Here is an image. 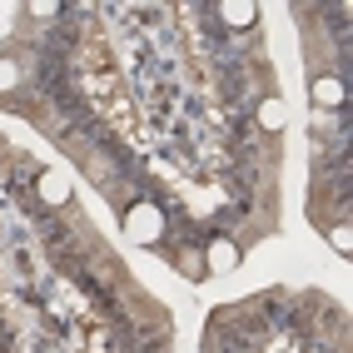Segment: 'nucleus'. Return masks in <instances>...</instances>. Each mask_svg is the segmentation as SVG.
<instances>
[{
  "instance_id": "f257e3e1",
  "label": "nucleus",
  "mask_w": 353,
  "mask_h": 353,
  "mask_svg": "<svg viewBox=\"0 0 353 353\" xmlns=\"http://www.w3.org/2000/svg\"><path fill=\"white\" fill-rule=\"evenodd\" d=\"M125 234H134L139 244H154L164 239V214H159V204L154 199H139L125 209Z\"/></svg>"
},
{
  "instance_id": "f03ea898",
  "label": "nucleus",
  "mask_w": 353,
  "mask_h": 353,
  "mask_svg": "<svg viewBox=\"0 0 353 353\" xmlns=\"http://www.w3.org/2000/svg\"><path fill=\"white\" fill-rule=\"evenodd\" d=\"M219 20L234 26V30H249L259 20V6H254V0H229V6H219Z\"/></svg>"
},
{
  "instance_id": "7ed1b4c3",
  "label": "nucleus",
  "mask_w": 353,
  "mask_h": 353,
  "mask_svg": "<svg viewBox=\"0 0 353 353\" xmlns=\"http://www.w3.org/2000/svg\"><path fill=\"white\" fill-rule=\"evenodd\" d=\"M35 194L50 204V209H60V204L70 199V184H65V174H40V179H35Z\"/></svg>"
},
{
  "instance_id": "20e7f679",
  "label": "nucleus",
  "mask_w": 353,
  "mask_h": 353,
  "mask_svg": "<svg viewBox=\"0 0 353 353\" xmlns=\"http://www.w3.org/2000/svg\"><path fill=\"white\" fill-rule=\"evenodd\" d=\"M234 264H239V249H234L229 239H214V244H209V259H204V274H209V269H214V274H224V269H234Z\"/></svg>"
},
{
  "instance_id": "39448f33",
  "label": "nucleus",
  "mask_w": 353,
  "mask_h": 353,
  "mask_svg": "<svg viewBox=\"0 0 353 353\" xmlns=\"http://www.w3.org/2000/svg\"><path fill=\"white\" fill-rule=\"evenodd\" d=\"M314 105H343V80L319 75V80H314Z\"/></svg>"
},
{
  "instance_id": "423d86ee",
  "label": "nucleus",
  "mask_w": 353,
  "mask_h": 353,
  "mask_svg": "<svg viewBox=\"0 0 353 353\" xmlns=\"http://www.w3.org/2000/svg\"><path fill=\"white\" fill-rule=\"evenodd\" d=\"M259 125H264V130H279V125H284V105H279V100H264V105H259Z\"/></svg>"
},
{
  "instance_id": "0eeeda50",
  "label": "nucleus",
  "mask_w": 353,
  "mask_h": 353,
  "mask_svg": "<svg viewBox=\"0 0 353 353\" xmlns=\"http://www.w3.org/2000/svg\"><path fill=\"white\" fill-rule=\"evenodd\" d=\"M328 244H334L339 254H353V229L348 224H334V229H328Z\"/></svg>"
},
{
  "instance_id": "6e6552de",
  "label": "nucleus",
  "mask_w": 353,
  "mask_h": 353,
  "mask_svg": "<svg viewBox=\"0 0 353 353\" xmlns=\"http://www.w3.org/2000/svg\"><path fill=\"white\" fill-rule=\"evenodd\" d=\"M179 269L190 274V279H199V274H204V259H199L194 249H184V254H179Z\"/></svg>"
},
{
  "instance_id": "1a4fd4ad",
  "label": "nucleus",
  "mask_w": 353,
  "mask_h": 353,
  "mask_svg": "<svg viewBox=\"0 0 353 353\" xmlns=\"http://www.w3.org/2000/svg\"><path fill=\"white\" fill-rule=\"evenodd\" d=\"M20 85V65L15 60H0V90H15Z\"/></svg>"
}]
</instances>
